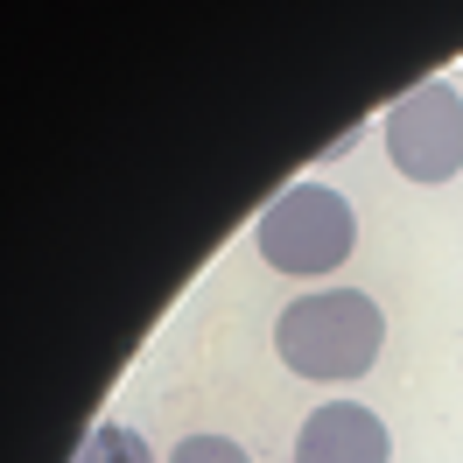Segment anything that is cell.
<instances>
[{
	"label": "cell",
	"instance_id": "6da1fadb",
	"mask_svg": "<svg viewBox=\"0 0 463 463\" xmlns=\"http://www.w3.org/2000/svg\"><path fill=\"white\" fill-rule=\"evenodd\" d=\"M379 345H386V309L365 288H317V295H302V302H288L281 323H274V351L302 379L373 373Z\"/></svg>",
	"mask_w": 463,
	"mask_h": 463
},
{
	"label": "cell",
	"instance_id": "7a4b0ae2",
	"mask_svg": "<svg viewBox=\"0 0 463 463\" xmlns=\"http://www.w3.org/2000/svg\"><path fill=\"white\" fill-rule=\"evenodd\" d=\"M358 246V211L330 183H288L253 225V253L274 274H337Z\"/></svg>",
	"mask_w": 463,
	"mask_h": 463
},
{
	"label": "cell",
	"instance_id": "3957f363",
	"mask_svg": "<svg viewBox=\"0 0 463 463\" xmlns=\"http://www.w3.org/2000/svg\"><path fill=\"white\" fill-rule=\"evenodd\" d=\"M379 134H386V155L407 183H449L463 169V91L442 78L401 91Z\"/></svg>",
	"mask_w": 463,
	"mask_h": 463
},
{
	"label": "cell",
	"instance_id": "277c9868",
	"mask_svg": "<svg viewBox=\"0 0 463 463\" xmlns=\"http://www.w3.org/2000/svg\"><path fill=\"white\" fill-rule=\"evenodd\" d=\"M386 449H393L386 421L358 401L317 407L302 421V435H295V463H386Z\"/></svg>",
	"mask_w": 463,
	"mask_h": 463
},
{
	"label": "cell",
	"instance_id": "5b68a950",
	"mask_svg": "<svg viewBox=\"0 0 463 463\" xmlns=\"http://www.w3.org/2000/svg\"><path fill=\"white\" fill-rule=\"evenodd\" d=\"M71 463H155V449L141 442V429H119V421H99V429L78 442Z\"/></svg>",
	"mask_w": 463,
	"mask_h": 463
},
{
	"label": "cell",
	"instance_id": "8992f818",
	"mask_svg": "<svg viewBox=\"0 0 463 463\" xmlns=\"http://www.w3.org/2000/svg\"><path fill=\"white\" fill-rule=\"evenodd\" d=\"M169 463H253V457H246L232 435H183L169 449Z\"/></svg>",
	"mask_w": 463,
	"mask_h": 463
}]
</instances>
